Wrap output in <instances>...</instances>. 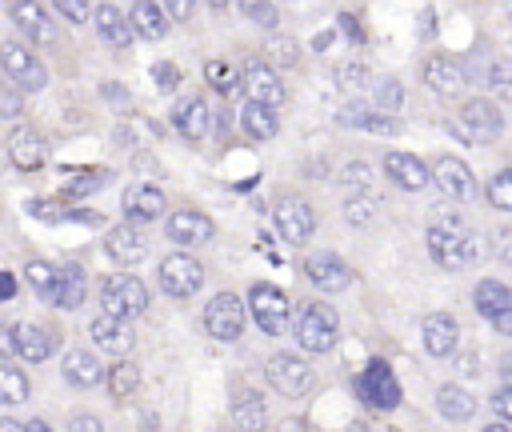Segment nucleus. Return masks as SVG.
<instances>
[{"label":"nucleus","mask_w":512,"mask_h":432,"mask_svg":"<svg viewBox=\"0 0 512 432\" xmlns=\"http://www.w3.org/2000/svg\"><path fill=\"white\" fill-rule=\"evenodd\" d=\"M292 332L300 340L304 352H332L336 336H340V320H336V308L324 304V300H308L296 308V320H292Z\"/></svg>","instance_id":"nucleus-1"},{"label":"nucleus","mask_w":512,"mask_h":432,"mask_svg":"<svg viewBox=\"0 0 512 432\" xmlns=\"http://www.w3.org/2000/svg\"><path fill=\"white\" fill-rule=\"evenodd\" d=\"M428 256L448 268V272H460L468 264H476L484 256V240L476 232H444V228H428Z\"/></svg>","instance_id":"nucleus-2"},{"label":"nucleus","mask_w":512,"mask_h":432,"mask_svg":"<svg viewBox=\"0 0 512 432\" xmlns=\"http://www.w3.org/2000/svg\"><path fill=\"white\" fill-rule=\"evenodd\" d=\"M0 68H4L8 84L24 88V92H40V88L48 84V68H44L40 56H36L28 44H20V40H4V44H0Z\"/></svg>","instance_id":"nucleus-3"},{"label":"nucleus","mask_w":512,"mask_h":432,"mask_svg":"<svg viewBox=\"0 0 512 432\" xmlns=\"http://www.w3.org/2000/svg\"><path fill=\"white\" fill-rule=\"evenodd\" d=\"M100 308H104V316L132 320L148 308V288L136 276H108L100 284Z\"/></svg>","instance_id":"nucleus-4"},{"label":"nucleus","mask_w":512,"mask_h":432,"mask_svg":"<svg viewBox=\"0 0 512 432\" xmlns=\"http://www.w3.org/2000/svg\"><path fill=\"white\" fill-rule=\"evenodd\" d=\"M352 388H356L360 404H368V408L392 412V408L400 404V384H396V376H392V368H388L384 360H368Z\"/></svg>","instance_id":"nucleus-5"},{"label":"nucleus","mask_w":512,"mask_h":432,"mask_svg":"<svg viewBox=\"0 0 512 432\" xmlns=\"http://www.w3.org/2000/svg\"><path fill=\"white\" fill-rule=\"evenodd\" d=\"M264 376H268V384H272L280 396H288V400H296V396H304V392L312 388V368H308V360L296 356V352H276V356H268Z\"/></svg>","instance_id":"nucleus-6"},{"label":"nucleus","mask_w":512,"mask_h":432,"mask_svg":"<svg viewBox=\"0 0 512 432\" xmlns=\"http://www.w3.org/2000/svg\"><path fill=\"white\" fill-rule=\"evenodd\" d=\"M456 132L464 136V140H472V144H492L500 132H504V116H500V108L492 104V100H468L464 108H460V116H456Z\"/></svg>","instance_id":"nucleus-7"},{"label":"nucleus","mask_w":512,"mask_h":432,"mask_svg":"<svg viewBox=\"0 0 512 432\" xmlns=\"http://www.w3.org/2000/svg\"><path fill=\"white\" fill-rule=\"evenodd\" d=\"M248 312L256 316V328H264L268 336L288 332V296L276 284H252L248 288Z\"/></svg>","instance_id":"nucleus-8"},{"label":"nucleus","mask_w":512,"mask_h":432,"mask_svg":"<svg viewBox=\"0 0 512 432\" xmlns=\"http://www.w3.org/2000/svg\"><path fill=\"white\" fill-rule=\"evenodd\" d=\"M204 328H208L212 340H224V344L240 340V332H244V304H240V296L216 292L204 304Z\"/></svg>","instance_id":"nucleus-9"},{"label":"nucleus","mask_w":512,"mask_h":432,"mask_svg":"<svg viewBox=\"0 0 512 432\" xmlns=\"http://www.w3.org/2000/svg\"><path fill=\"white\" fill-rule=\"evenodd\" d=\"M0 344H4V352L20 356L28 364H40V360H48L56 352V336L48 328H40V324H12V328H4Z\"/></svg>","instance_id":"nucleus-10"},{"label":"nucleus","mask_w":512,"mask_h":432,"mask_svg":"<svg viewBox=\"0 0 512 432\" xmlns=\"http://www.w3.org/2000/svg\"><path fill=\"white\" fill-rule=\"evenodd\" d=\"M200 284H204V268L188 252H172V256L160 260V288L168 296H180L184 300V296L200 292Z\"/></svg>","instance_id":"nucleus-11"},{"label":"nucleus","mask_w":512,"mask_h":432,"mask_svg":"<svg viewBox=\"0 0 512 432\" xmlns=\"http://www.w3.org/2000/svg\"><path fill=\"white\" fill-rule=\"evenodd\" d=\"M240 76H244V88H248V100H256V104H268V108H280L284 104V84H280V76H276V68L272 64H264V60H244L240 64Z\"/></svg>","instance_id":"nucleus-12"},{"label":"nucleus","mask_w":512,"mask_h":432,"mask_svg":"<svg viewBox=\"0 0 512 432\" xmlns=\"http://www.w3.org/2000/svg\"><path fill=\"white\" fill-rule=\"evenodd\" d=\"M276 228H280V236H284L288 244L312 240V232H316V212H312V204L300 200V196L280 200V204H276Z\"/></svg>","instance_id":"nucleus-13"},{"label":"nucleus","mask_w":512,"mask_h":432,"mask_svg":"<svg viewBox=\"0 0 512 432\" xmlns=\"http://www.w3.org/2000/svg\"><path fill=\"white\" fill-rule=\"evenodd\" d=\"M304 276L320 288V292H344L352 284V268L336 256V252H312L304 260Z\"/></svg>","instance_id":"nucleus-14"},{"label":"nucleus","mask_w":512,"mask_h":432,"mask_svg":"<svg viewBox=\"0 0 512 432\" xmlns=\"http://www.w3.org/2000/svg\"><path fill=\"white\" fill-rule=\"evenodd\" d=\"M424 84L436 92V96H460L464 92V64L448 52H436L424 60Z\"/></svg>","instance_id":"nucleus-15"},{"label":"nucleus","mask_w":512,"mask_h":432,"mask_svg":"<svg viewBox=\"0 0 512 432\" xmlns=\"http://www.w3.org/2000/svg\"><path fill=\"white\" fill-rule=\"evenodd\" d=\"M8 160H12L20 172H36V168H44V160H48V140H44L36 128H12V132H8Z\"/></svg>","instance_id":"nucleus-16"},{"label":"nucleus","mask_w":512,"mask_h":432,"mask_svg":"<svg viewBox=\"0 0 512 432\" xmlns=\"http://www.w3.org/2000/svg\"><path fill=\"white\" fill-rule=\"evenodd\" d=\"M164 232H168V240H172V244H208V240L216 236V224H212L204 212L180 208V212H168Z\"/></svg>","instance_id":"nucleus-17"},{"label":"nucleus","mask_w":512,"mask_h":432,"mask_svg":"<svg viewBox=\"0 0 512 432\" xmlns=\"http://www.w3.org/2000/svg\"><path fill=\"white\" fill-rule=\"evenodd\" d=\"M420 332H424L428 356H440V360L452 356L456 344H460V324H456V316H448V312H428L424 324H420Z\"/></svg>","instance_id":"nucleus-18"},{"label":"nucleus","mask_w":512,"mask_h":432,"mask_svg":"<svg viewBox=\"0 0 512 432\" xmlns=\"http://www.w3.org/2000/svg\"><path fill=\"white\" fill-rule=\"evenodd\" d=\"M384 172L392 184L408 188V192H420L432 184V168L420 160V156H408V152H388L384 156Z\"/></svg>","instance_id":"nucleus-19"},{"label":"nucleus","mask_w":512,"mask_h":432,"mask_svg":"<svg viewBox=\"0 0 512 432\" xmlns=\"http://www.w3.org/2000/svg\"><path fill=\"white\" fill-rule=\"evenodd\" d=\"M432 180H436L448 196H456V200L476 196V176H472V168H468L460 156H440V160L432 164Z\"/></svg>","instance_id":"nucleus-20"},{"label":"nucleus","mask_w":512,"mask_h":432,"mask_svg":"<svg viewBox=\"0 0 512 432\" xmlns=\"http://www.w3.org/2000/svg\"><path fill=\"white\" fill-rule=\"evenodd\" d=\"M120 204H124L128 224H148V220H160V212L168 208V204H164V192H160L156 184H132V188L120 196Z\"/></svg>","instance_id":"nucleus-21"},{"label":"nucleus","mask_w":512,"mask_h":432,"mask_svg":"<svg viewBox=\"0 0 512 432\" xmlns=\"http://www.w3.org/2000/svg\"><path fill=\"white\" fill-rule=\"evenodd\" d=\"M8 16L20 24V32H24L32 44H52V40H56V24L48 20V8H44V4L16 0V4H8Z\"/></svg>","instance_id":"nucleus-22"},{"label":"nucleus","mask_w":512,"mask_h":432,"mask_svg":"<svg viewBox=\"0 0 512 432\" xmlns=\"http://www.w3.org/2000/svg\"><path fill=\"white\" fill-rule=\"evenodd\" d=\"M104 252L116 260V264H140L144 256H148V240L140 236V228L136 224H116L108 236H104Z\"/></svg>","instance_id":"nucleus-23"},{"label":"nucleus","mask_w":512,"mask_h":432,"mask_svg":"<svg viewBox=\"0 0 512 432\" xmlns=\"http://www.w3.org/2000/svg\"><path fill=\"white\" fill-rule=\"evenodd\" d=\"M88 332H92V340H96V348L100 352H112V356H124L128 348H132V328H128V320H116V316H96L92 324H88Z\"/></svg>","instance_id":"nucleus-24"},{"label":"nucleus","mask_w":512,"mask_h":432,"mask_svg":"<svg viewBox=\"0 0 512 432\" xmlns=\"http://www.w3.org/2000/svg\"><path fill=\"white\" fill-rule=\"evenodd\" d=\"M92 20H96V32H100V40H104L108 48H128L132 36H136L132 20H128L120 8H112V4H96Z\"/></svg>","instance_id":"nucleus-25"},{"label":"nucleus","mask_w":512,"mask_h":432,"mask_svg":"<svg viewBox=\"0 0 512 432\" xmlns=\"http://www.w3.org/2000/svg\"><path fill=\"white\" fill-rule=\"evenodd\" d=\"M172 120H176V132H180L184 140H204V136H208V124H212V112H208L204 96H184V100L176 104Z\"/></svg>","instance_id":"nucleus-26"},{"label":"nucleus","mask_w":512,"mask_h":432,"mask_svg":"<svg viewBox=\"0 0 512 432\" xmlns=\"http://www.w3.org/2000/svg\"><path fill=\"white\" fill-rule=\"evenodd\" d=\"M340 124L364 128V132H372V136H392V132H396V120H392L388 112H380L376 104H360V100H352V104L340 108Z\"/></svg>","instance_id":"nucleus-27"},{"label":"nucleus","mask_w":512,"mask_h":432,"mask_svg":"<svg viewBox=\"0 0 512 432\" xmlns=\"http://www.w3.org/2000/svg\"><path fill=\"white\" fill-rule=\"evenodd\" d=\"M64 380L72 384V388H92L96 380H108V372L96 364V356L88 352V348H72V352H64Z\"/></svg>","instance_id":"nucleus-28"},{"label":"nucleus","mask_w":512,"mask_h":432,"mask_svg":"<svg viewBox=\"0 0 512 432\" xmlns=\"http://www.w3.org/2000/svg\"><path fill=\"white\" fill-rule=\"evenodd\" d=\"M232 420L240 432H260L268 424V408H264V396L252 392V388H240L232 396Z\"/></svg>","instance_id":"nucleus-29"},{"label":"nucleus","mask_w":512,"mask_h":432,"mask_svg":"<svg viewBox=\"0 0 512 432\" xmlns=\"http://www.w3.org/2000/svg\"><path fill=\"white\" fill-rule=\"evenodd\" d=\"M84 296H88V272L80 268V264H64L60 268V280H56V308H80L84 304Z\"/></svg>","instance_id":"nucleus-30"},{"label":"nucleus","mask_w":512,"mask_h":432,"mask_svg":"<svg viewBox=\"0 0 512 432\" xmlns=\"http://www.w3.org/2000/svg\"><path fill=\"white\" fill-rule=\"evenodd\" d=\"M128 20H132L136 36H144V40H164V32H168V12H164V4L140 0V4L128 8Z\"/></svg>","instance_id":"nucleus-31"},{"label":"nucleus","mask_w":512,"mask_h":432,"mask_svg":"<svg viewBox=\"0 0 512 432\" xmlns=\"http://www.w3.org/2000/svg\"><path fill=\"white\" fill-rule=\"evenodd\" d=\"M240 128H244L252 140H272V136L280 132V116H276V108L248 100V104L240 108Z\"/></svg>","instance_id":"nucleus-32"},{"label":"nucleus","mask_w":512,"mask_h":432,"mask_svg":"<svg viewBox=\"0 0 512 432\" xmlns=\"http://www.w3.org/2000/svg\"><path fill=\"white\" fill-rule=\"evenodd\" d=\"M472 300H476V312L484 320H500L512 308V288H504L500 280H480L476 292H472Z\"/></svg>","instance_id":"nucleus-33"},{"label":"nucleus","mask_w":512,"mask_h":432,"mask_svg":"<svg viewBox=\"0 0 512 432\" xmlns=\"http://www.w3.org/2000/svg\"><path fill=\"white\" fill-rule=\"evenodd\" d=\"M436 408H440L444 420H468L476 412V396L468 388H460V384H444L436 392Z\"/></svg>","instance_id":"nucleus-34"},{"label":"nucleus","mask_w":512,"mask_h":432,"mask_svg":"<svg viewBox=\"0 0 512 432\" xmlns=\"http://www.w3.org/2000/svg\"><path fill=\"white\" fill-rule=\"evenodd\" d=\"M204 76H208V84H212L224 100H232V96L244 88V76H240L228 60H208V64H204Z\"/></svg>","instance_id":"nucleus-35"},{"label":"nucleus","mask_w":512,"mask_h":432,"mask_svg":"<svg viewBox=\"0 0 512 432\" xmlns=\"http://www.w3.org/2000/svg\"><path fill=\"white\" fill-rule=\"evenodd\" d=\"M28 392H32L28 372H20L12 360H4V364H0V400H4V404H24Z\"/></svg>","instance_id":"nucleus-36"},{"label":"nucleus","mask_w":512,"mask_h":432,"mask_svg":"<svg viewBox=\"0 0 512 432\" xmlns=\"http://www.w3.org/2000/svg\"><path fill=\"white\" fill-rule=\"evenodd\" d=\"M24 276H28V284H32V292H36V296L56 300L60 268H52V264H44V260H28V264H24Z\"/></svg>","instance_id":"nucleus-37"},{"label":"nucleus","mask_w":512,"mask_h":432,"mask_svg":"<svg viewBox=\"0 0 512 432\" xmlns=\"http://www.w3.org/2000/svg\"><path fill=\"white\" fill-rule=\"evenodd\" d=\"M136 388H140V368H136L132 360H120V364L108 368V392H112L116 400H128Z\"/></svg>","instance_id":"nucleus-38"},{"label":"nucleus","mask_w":512,"mask_h":432,"mask_svg":"<svg viewBox=\"0 0 512 432\" xmlns=\"http://www.w3.org/2000/svg\"><path fill=\"white\" fill-rule=\"evenodd\" d=\"M488 204L500 208V212H512V168H500L488 180Z\"/></svg>","instance_id":"nucleus-39"},{"label":"nucleus","mask_w":512,"mask_h":432,"mask_svg":"<svg viewBox=\"0 0 512 432\" xmlns=\"http://www.w3.org/2000/svg\"><path fill=\"white\" fill-rule=\"evenodd\" d=\"M100 184H104V172H72V176L64 180V200H80V196H92Z\"/></svg>","instance_id":"nucleus-40"},{"label":"nucleus","mask_w":512,"mask_h":432,"mask_svg":"<svg viewBox=\"0 0 512 432\" xmlns=\"http://www.w3.org/2000/svg\"><path fill=\"white\" fill-rule=\"evenodd\" d=\"M488 88L500 100H512V60H492L488 64Z\"/></svg>","instance_id":"nucleus-41"},{"label":"nucleus","mask_w":512,"mask_h":432,"mask_svg":"<svg viewBox=\"0 0 512 432\" xmlns=\"http://www.w3.org/2000/svg\"><path fill=\"white\" fill-rule=\"evenodd\" d=\"M244 8V16L252 20V24H260V28H276L280 24V8L276 4H268V0H248V4H240Z\"/></svg>","instance_id":"nucleus-42"},{"label":"nucleus","mask_w":512,"mask_h":432,"mask_svg":"<svg viewBox=\"0 0 512 432\" xmlns=\"http://www.w3.org/2000/svg\"><path fill=\"white\" fill-rule=\"evenodd\" d=\"M372 216H376V196H372V192L352 196V200L344 204V220H348V224H372Z\"/></svg>","instance_id":"nucleus-43"},{"label":"nucleus","mask_w":512,"mask_h":432,"mask_svg":"<svg viewBox=\"0 0 512 432\" xmlns=\"http://www.w3.org/2000/svg\"><path fill=\"white\" fill-rule=\"evenodd\" d=\"M268 56H272L276 64H288V68H292V64L300 60V44H296L292 36H272V40H268Z\"/></svg>","instance_id":"nucleus-44"},{"label":"nucleus","mask_w":512,"mask_h":432,"mask_svg":"<svg viewBox=\"0 0 512 432\" xmlns=\"http://www.w3.org/2000/svg\"><path fill=\"white\" fill-rule=\"evenodd\" d=\"M400 104H404V88H400L396 80H380V84H376V108L392 116Z\"/></svg>","instance_id":"nucleus-45"},{"label":"nucleus","mask_w":512,"mask_h":432,"mask_svg":"<svg viewBox=\"0 0 512 432\" xmlns=\"http://www.w3.org/2000/svg\"><path fill=\"white\" fill-rule=\"evenodd\" d=\"M336 80H340V88H364L368 84V68L360 60H344V64H336Z\"/></svg>","instance_id":"nucleus-46"},{"label":"nucleus","mask_w":512,"mask_h":432,"mask_svg":"<svg viewBox=\"0 0 512 432\" xmlns=\"http://www.w3.org/2000/svg\"><path fill=\"white\" fill-rule=\"evenodd\" d=\"M92 12H96V8H88V4H80V0H60V4H56V16H64L68 24H88Z\"/></svg>","instance_id":"nucleus-47"},{"label":"nucleus","mask_w":512,"mask_h":432,"mask_svg":"<svg viewBox=\"0 0 512 432\" xmlns=\"http://www.w3.org/2000/svg\"><path fill=\"white\" fill-rule=\"evenodd\" d=\"M152 80H156L160 92H176V84H180V68L168 64V60H160V64L152 68Z\"/></svg>","instance_id":"nucleus-48"},{"label":"nucleus","mask_w":512,"mask_h":432,"mask_svg":"<svg viewBox=\"0 0 512 432\" xmlns=\"http://www.w3.org/2000/svg\"><path fill=\"white\" fill-rule=\"evenodd\" d=\"M28 212L36 216V220H44V224H56V220H64L68 212H64V204H56V200H32L28 204Z\"/></svg>","instance_id":"nucleus-49"},{"label":"nucleus","mask_w":512,"mask_h":432,"mask_svg":"<svg viewBox=\"0 0 512 432\" xmlns=\"http://www.w3.org/2000/svg\"><path fill=\"white\" fill-rule=\"evenodd\" d=\"M0 112L4 116H20V92H16V84H0Z\"/></svg>","instance_id":"nucleus-50"},{"label":"nucleus","mask_w":512,"mask_h":432,"mask_svg":"<svg viewBox=\"0 0 512 432\" xmlns=\"http://www.w3.org/2000/svg\"><path fill=\"white\" fill-rule=\"evenodd\" d=\"M344 180H348V184H356V188H368V184H372V168L356 160V164H348V168H344Z\"/></svg>","instance_id":"nucleus-51"},{"label":"nucleus","mask_w":512,"mask_h":432,"mask_svg":"<svg viewBox=\"0 0 512 432\" xmlns=\"http://www.w3.org/2000/svg\"><path fill=\"white\" fill-rule=\"evenodd\" d=\"M492 408H496V416H500L504 424H512V388H500V392L492 396Z\"/></svg>","instance_id":"nucleus-52"},{"label":"nucleus","mask_w":512,"mask_h":432,"mask_svg":"<svg viewBox=\"0 0 512 432\" xmlns=\"http://www.w3.org/2000/svg\"><path fill=\"white\" fill-rule=\"evenodd\" d=\"M340 32H344L348 40H356V44L364 40V28H360V20H356L352 12H340Z\"/></svg>","instance_id":"nucleus-53"},{"label":"nucleus","mask_w":512,"mask_h":432,"mask_svg":"<svg viewBox=\"0 0 512 432\" xmlns=\"http://www.w3.org/2000/svg\"><path fill=\"white\" fill-rule=\"evenodd\" d=\"M64 432H104V424H100L96 416H72Z\"/></svg>","instance_id":"nucleus-54"},{"label":"nucleus","mask_w":512,"mask_h":432,"mask_svg":"<svg viewBox=\"0 0 512 432\" xmlns=\"http://www.w3.org/2000/svg\"><path fill=\"white\" fill-rule=\"evenodd\" d=\"M164 12H168V20H184V16H192V4L188 0H172V4H164Z\"/></svg>","instance_id":"nucleus-55"},{"label":"nucleus","mask_w":512,"mask_h":432,"mask_svg":"<svg viewBox=\"0 0 512 432\" xmlns=\"http://www.w3.org/2000/svg\"><path fill=\"white\" fill-rule=\"evenodd\" d=\"M276 432H308V428H304V420H300V416H288V420H280V424H276Z\"/></svg>","instance_id":"nucleus-56"},{"label":"nucleus","mask_w":512,"mask_h":432,"mask_svg":"<svg viewBox=\"0 0 512 432\" xmlns=\"http://www.w3.org/2000/svg\"><path fill=\"white\" fill-rule=\"evenodd\" d=\"M0 296H4V300L16 296V276H12V272H4V280H0Z\"/></svg>","instance_id":"nucleus-57"},{"label":"nucleus","mask_w":512,"mask_h":432,"mask_svg":"<svg viewBox=\"0 0 512 432\" xmlns=\"http://www.w3.org/2000/svg\"><path fill=\"white\" fill-rule=\"evenodd\" d=\"M492 328H496L500 336H512V308H508V312H504L500 320H492Z\"/></svg>","instance_id":"nucleus-58"},{"label":"nucleus","mask_w":512,"mask_h":432,"mask_svg":"<svg viewBox=\"0 0 512 432\" xmlns=\"http://www.w3.org/2000/svg\"><path fill=\"white\" fill-rule=\"evenodd\" d=\"M500 376H504V388H512V352L500 356Z\"/></svg>","instance_id":"nucleus-59"},{"label":"nucleus","mask_w":512,"mask_h":432,"mask_svg":"<svg viewBox=\"0 0 512 432\" xmlns=\"http://www.w3.org/2000/svg\"><path fill=\"white\" fill-rule=\"evenodd\" d=\"M0 432H28V424H16V420H0Z\"/></svg>","instance_id":"nucleus-60"},{"label":"nucleus","mask_w":512,"mask_h":432,"mask_svg":"<svg viewBox=\"0 0 512 432\" xmlns=\"http://www.w3.org/2000/svg\"><path fill=\"white\" fill-rule=\"evenodd\" d=\"M28 432H52V428H48L44 420H32V424H28Z\"/></svg>","instance_id":"nucleus-61"},{"label":"nucleus","mask_w":512,"mask_h":432,"mask_svg":"<svg viewBox=\"0 0 512 432\" xmlns=\"http://www.w3.org/2000/svg\"><path fill=\"white\" fill-rule=\"evenodd\" d=\"M480 432H512V424H488V428H480Z\"/></svg>","instance_id":"nucleus-62"},{"label":"nucleus","mask_w":512,"mask_h":432,"mask_svg":"<svg viewBox=\"0 0 512 432\" xmlns=\"http://www.w3.org/2000/svg\"><path fill=\"white\" fill-rule=\"evenodd\" d=\"M232 432H240V428H232Z\"/></svg>","instance_id":"nucleus-63"}]
</instances>
